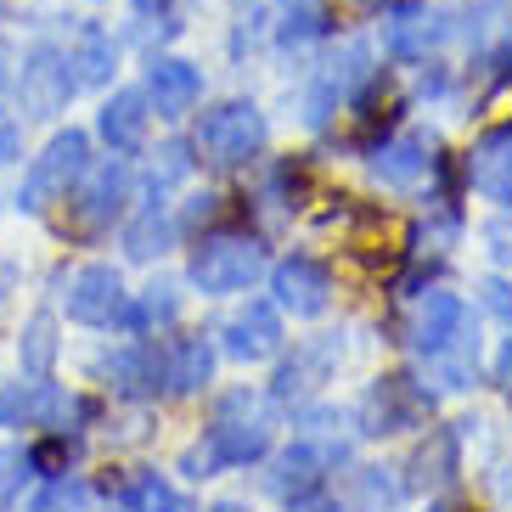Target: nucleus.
Returning <instances> with one entry per match:
<instances>
[{
	"label": "nucleus",
	"instance_id": "obj_23",
	"mask_svg": "<svg viewBox=\"0 0 512 512\" xmlns=\"http://www.w3.org/2000/svg\"><path fill=\"white\" fill-rule=\"evenodd\" d=\"M34 479V462L23 445H0V512H12L17 496H23V484Z\"/></svg>",
	"mask_w": 512,
	"mask_h": 512
},
{
	"label": "nucleus",
	"instance_id": "obj_29",
	"mask_svg": "<svg viewBox=\"0 0 512 512\" xmlns=\"http://www.w3.org/2000/svg\"><path fill=\"white\" fill-rule=\"evenodd\" d=\"M209 214H214V197H192V209H186V231H197Z\"/></svg>",
	"mask_w": 512,
	"mask_h": 512
},
{
	"label": "nucleus",
	"instance_id": "obj_19",
	"mask_svg": "<svg viewBox=\"0 0 512 512\" xmlns=\"http://www.w3.org/2000/svg\"><path fill=\"white\" fill-rule=\"evenodd\" d=\"M119 507H124V512H186V501L175 496V490H169L158 473H141V479L119 496Z\"/></svg>",
	"mask_w": 512,
	"mask_h": 512
},
{
	"label": "nucleus",
	"instance_id": "obj_1",
	"mask_svg": "<svg viewBox=\"0 0 512 512\" xmlns=\"http://www.w3.org/2000/svg\"><path fill=\"white\" fill-rule=\"evenodd\" d=\"M91 164V141L79 136V130H62V136L46 141L40 158H29V175L17 186V209L23 214H46L51 203L68 197V186L79 181V169Z\"/></svg>",
	"mask_w": 512,
	"mask_h": 512
},
{
	"label": "nucleus",
	"instance_id": "obj_18",
	"mask_svg": "<svg viewBox=\"0 0 512 512\" xmlns=\"http://www.w3.org/2000/svg\"><path fill=\"white\" fill-rule=\"evenodd\" d=\"M439 34H445V29H439L434 12H400L389 23V51H400V57H422Z\"/></svg>",
	"mask_w": 512,
	"mask_h": 512
},
{
	"label": "nucleus",
	"instance_id": "obj_27",
	"mask_svg": "<svg viewBox=\"0 0 512 512\" xmlns=\"http://www.w3.org/2000/svg\"><path fill=\"white\" fill-rule=\"evenodd\" d=\"M23 158V124L17 119H0V169Z\"/></svg>",
	"mask_w": 512,
	"mask_h": 512
},
{
	"label": "nucleus",
	"instance_id": "obj_26",
	"mask_svg": "<svg viewBox=\"0 0 512 512\" xmlns=\"http://www.w3.org/2000/svg\"><path fill=\"white\" fill-rule=\"evenodd\" d=\"M310 34H321V12H316V6H299V12H287L282 40H310Z\"/></svg>",
	"mask_w": 512,
	"mask_h": 512
},
{
	"label": "nucleus",
	"instance_id": "obj_11",
	"mask_svg": "<svg viewBox=\"0 0 512 512\" xmlns=\"http://www.w3.org/2000/svg\"><path fill=\"white\" fill-rule=\"evenodd\" d=\"M276 344H282V321H276L271 304H248V310L226 327V349L237 361H259V355H271Z\"/></svg>",
	"mask_w": 512,
	"mask_h": 512
},
{
	"label": "nucleus",
	"instance_id": "obj_24",
	"mask_svg": "<svg viewBox=\"0 0 512 512\" xmlns=\"http://www.w3.org/2000/svg\"><path fill=\"white\" fill-rule=\"evenodd\" d=\"M181 316V293L169 282L147 287V299L136 304V316H130V327H169V321Z\"/></svg>",
	"mask_w": 512,
	"mask_h": 512
},
{
	"label": "nucleus",
	"instance_id": "obj_20",
	"mask_svg": "<svg viewBox=\"0 0 512 512\" xmlns=\"http://www.w3.org/2000/svg\"><path fill=\"white\" fill-rule=\"evenodd\" d=\"M164 248H169V220L158 214V203H152V209L136 214V226L124 231V254H130V259H152V254H164Z\"/></svg>",
	"mask_w": 512,
	"mask_h": 512
},
{
	"label": "nucleus",
	"instance_id": "obj_12",
	"mask_svg": "<svg viewBox=\"0 0 512 512\" xmlns=\"http://www.w3.org/2000/svg\"><path fill=\"white\" fill-rule=\"evenodd\" d=\"M68 68H79V85H107L113 79V68H119V46H113V34L102 29V23H85L74 40V57H68Z\"/></svg>",
	"mask_w": 512,
	"mask_h": 512
},
{
	"label": "nucleus",
	"instance_id": "obj_21",
	"mask_svg": "<svg viewBox=\"0 0 512 512\" xmlns=\"http://www.w3.org/2000/svg\"><path fill=\"white\" fill-rule=\"evenodd\" d=\"M394 428H406V389L400 383H383L366 400V434H394Z\"/></svg>",
	"mask_w": 512,
	"mask_h": 512
},
{
	"label": "nucleus",
	"instance_id": "obj_5",
	"mask_svg": "<svg viewBox=\"0 0 512 512\" xmlns=\"http://www.w3.org/2000/svg\"><path fill=\"white\" fill-rule=\"evenodd\" d=\"M259 271H265V248L254 237H214L192 259V282L203 293H242Z\"/></svg>",
	"mask_w": 512,
	"mask_h": 512
},
{
	"label": "nucleus",
	"instance_id": "obj_31",
	"mask_svg": "<svg viewBox=\"0 0 512 512\" xmlns=\"http://www.w3.org/2000/svg\"><path fill=\"white\" fill-rule=\"evenodd\" d=\"M501 377L512 383V338H507V349H501Z\"/></svg>",
	"mask_w": 512,
	"mask_h": 512
},
{
	"label": "nucleus",
	"instance_id": "obj_14",
	"mask_svg": "<svg viewBox=\"0 0 512 512\" xmlns=\"http://www.w3.org/2000/svg\"><path fill=\"white\" fill-rule=\"evenodd\" d=\"M209 372H214V349L203 344V338H181V344L164 355V383L169 389H181V394L203 389Z\"/></svg>",
	"mask_w": 512,
	"mask_h": 512
},
{
	"label": "nucleus",
	"instance_id": "obj_15",
	"mask_svg": "<svg viewBox=\"0 0 512 512\" xmlns=\"http://www.w3.org/2000/svg\"><path fill=\"white\" fill-rule=\"evenodd\" d=\"M17 361L29 377H51V366H57V316H46V310L29 316V327L17 338Z\"/></svg>",
	"mask_w": 512,
	"mask_h": 512
},
{
	"label": "nucleus",
	"instance_id": "obj_22",
	"mask_svg": "<svg viewBox=\"0 0 512 512\" xmlns=\"http://www.w3.org/2000/svg\"><path fill=\"white\" fill-rule=\"evenodd\" d=\"M85 507H91V490H85L79 479H68V473H57L23 512H85Z\"/></svg>",
	"mask_w": 512,
	"mask_h": 512
},
{
	"label": "nucleus",
	"instance_id": "obj_13",
	"mask_svg": "<svg viewBox=\"0 0 512 512\" xmlns=\"http://www.w3.org/2000/svg\"><path fill=\"white\" fill-rule=\"evenodd\" d=\"M462 321H467V310H462L456 293H428V304L417 310V327L411 332H417V344L428 349V355H439V349L462 332Z\"/></svg>",
	"mask_w": 512,
	"mask_h": 512
},
{
	"label": "nucleus",
	"instance_id": "obj_25",
	"mask_svg": "<svg viewBox=\"0 0 512 512\" xmlns=\"http://www.w3.org/2000/svg\"><path fill=\"white\" fill-rule=\"evenodd\" d=\"M186 169H192V158H186V147L181 141H169L158 158H152V186H169V181H181Z\"/></svg>",
	"mask_w": 512,
	"mask_h": 512
},
{
	"label": "nucleus",
	"instance_id": "obj_8",
	"mask_svg": "<svg viewBox=\"0 0 512 512\" xmlns=\"http://www.w3.org/2000/svg\"><path fill=\"white\" fill-rule=\"evenodd\" d=\"M203 96V74L181 57H158L147 68V102L158 107V119H181L186 107Z\"/></svg>",
	"mask_w": 512,
	"mask_h": 512
},
{
	"label": "nucleus",
	"instance_id": "obj_4",
	"mask_svg": "<svg viewBox=\"0 0 512 512\" xmlns=\"http://www.w3.org/2000/svg\"><path fill=\"white\" fill-rule=\"evenodd\" d=\"M259 147H265V119H259L254 102H226L203 113V124H197V152L209 164H242Z\"/></svg>",
	"mask_w": 512,
	"mask_h": 512
},
{
	"label": "nucleus",
	"instance_id": "obj_32",
	"mask_svg": "<svg viewBox=\"0 0 512 512\" xmlns=\"http://www.w3.org/2000/svg\"><path fill=\"white\" fill-rule=\"evenodd\" d=\"M214 512H242V507H231V501H226V507H214Z\"/></svg>",
	"mask_w": 512,
	"mask_h": 512
},
{
	"label": "nucleus",
	"instance_id": "obj_30",
	"mask_svg": "<svg viewBox=\"0 0 512 512\" xmlns=\"http://www.w3.org/2000/svg\"><path fill=\"white\" fill-rule=\"evenodd\" d=\"M12 287H17V265H12V259H0V299H6Z\"/></svg>",
	"mask_w": 512,
	"mask_h": 512
},
{
	"label": "nucleus",
	"instance_id": "obj_17",
	"mask_svg": "<svg viewBox=\"0 0 512 512\" xmlns=\"http://www.w3.org/2000/svg\"><path fill=\"white\" fill-rule=\"evenodd\" d=\"M377 169V181H389V186H417L422 181V169H428V158H422V141H389V147H377L372 158Z\"/></svg>",
	"mask_w": 512,
	"mask_h": 512
},
{
	"label": "nucleus",
	"instance_id": "obj_7",
	"mask_svg": "<svg viewBox=\"0 0 512 512\" xmlns=\"http://www.w3.org/2000/svg\"><path fill=\"white\" fill-rule=\"evenodd\" d=\"M271 445V428L248 406V417H237V394H226V406H220V422L209 428V451L214 462H254L259 451Z\"/></svg>",
	"mask_w": 512,
	"mask_h": 512
},
{
	"label": "nucleus",
	"instance_id": "obj_10",
	"mask_svg": "<svg viewBox=\"0 0 512 512\" xmlns=\"http://www.w3.org/2000/svg\"><path fill=\"white\" fill-rule=\"evenodd\" d=\"M147 91H119L107 96L102 113H96V130H102V141L113 152H136L141 141H147Z\"/></svg>",
	"mask_w": 512,
	"mask_h": 512
},
{
	"label": "nucleus",
	"instance_id": "obj_33",
	"mask_svg": "<svg viewBox=\"0 0 512 512\" xmlns=\"http://www.w3.org/2000/svg\"><path fill=\"white\" fill-rule=\"evenodd\" d=\"M0 12H6V0H0Z\"/></svg>",
	"mask_w": 512,
	"mask_h": 512
},
{
	"label": "nucleus",
	"instance_id": "obj_16",
	"mask_svg": "<svg viewBox=\"0 0 512 512\" xmlns=\"http://www.w3.org/2000/svg\"><path fill=\"white\" fill-rule=\"evenodd\" d=\"M321 484V456L310 451V445H293V451L276 462V479H271V490L282 501H304L310 490Z\"/></svg>",
	"mask_w": 512,
	"mask_h": 512
},
{
	"label": "nucleus",
	"instance_id": "obj_28",
	"mask_svg": "<svg viewBox=\"0 0 512 512\" xmlns=\"http://www.w3.org/2000/svg\"><path fill=\"white\" fill-rule=\"evenodd\" d=\"M12 62H17V51H12V40H0V96L12 91V79H17V68H12Z\"/></svg>",
	"mask_w": 512,
	"mask_h": 512
},
{
	"label": "nucleus",
	"instance_id": "obj_2",
	"mask_svg": "<svg viewBox=\"0 0 512 512\" xmlns=\"http://www.w3.org/2000/svg\"><path fill=\"white\" fill-rule=\"evenodd\" d=\"M74 91H79V79L68 74V57H62L57 46H34L29 57L17 62L12 96L23 102V113H29V119H57Z\"/></svg>",
	"mask_w": 512,
	"mask_h": 512
},
{
	"label": "nucleus",
	"instance_id": "obj_6",
	"mask_svg": "<svg viewBox=\"0 0 512 512\" xmlns=\"http://www.w3.org/2000/svg\"><path fill=\"white\" fill-rule=\"evenodd\" d=\"M62 304H68V316H74L79 327H107L124 304L119 271H113V265H79V271L62 282Z\"/></svg>",
	"mask_w": 512,
	"mask_h": 512
},
{
	"label": "nucleus",
	"instance_id": "obj_3",
	"mask_svg": "<svg viewBox=\"0 0 512 512\" xmlns=\"http://www.w3.org/2000/svg\"><path fill=\"white\" fill-rule=\"evenodd\" d=\"M124 192H130V169L119 158H102V164H85L79 169V181L68 186V226L74 231H102L113 214H119Z\"/></svg>",
	"mask_w": 512,
	"mask_h": 512
},
{
	"label": "nucleus",
	"instance_id": "obj_9",
	"mask_svg": "<svg viewBox=\"0 0 512 512\" xmlns=\"http://www.w3.org/2000/svg\"><path fill=\"white\" fill-rule=\"evenodd\" d=\"M327 293H332V282H327V271H321L316 259L293 254V259L276 265V299H282L293 316H316V310H327Z\"/></svg>",
	"mask_w": 512,
	"mask_h": 512
}]
</instances>
